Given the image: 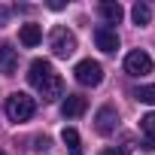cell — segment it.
I'll return each mask as SVG.
<instances>
[{"instance_id":"1","label":"cell","mask_w":155,"mask_h":155,"mask_svg":"<svg viewBox=\"0 0 155 155\" xmlns=\"http://www.w3.org/2000/svg\"><path fill=\"white\" fill-rule=\"evenodd\" d=\"M34 113H37V101H34L31 94L15 91V94L6 97V116H9L12 122H28Z\"/></svg>"},{"instance_id":"2","label":"cell","mask_w":155,"mask_h":155,"mask_svg":"<svg viewBox=\"0 0 155 155\" xmlns=\"http://www.w3.org/2000/svg\"><path fill=\"white\" fill-rule=\"evenodd\" d=\"M73 76H76V82L79 85H101L104 82V67L97 64V61H91V58H82L79 64L73 67Z\"/></svg>"},{"instance_id":"3","label":"cell","mask_w":155,"mask_h":155,"mask_svg":"<svg viewBox=\"0 0 155 155\" xmlns=\"http://www.w3.org/2000/svg\"><path fill=\"white\" fill-rule=\"evenodd\" d=\"M49 46H52L55 58H70V55L76 52V37H73V31H67V28H55L52 37H49Z\"/></svg>"},{"instance_id":"4","label":"cell","mask_w":155,"mask_h":155,"mask_svg":"<svg viewBox=\"0 0 155 155\" xmlns=\"http://www.w3.org/2000/svg\"><path fill=\"white\" fill-rule=\"evenodd\" d=\"M125 73H131V76H146V73H152V58H149V52H143V49L128 52V55H125Z\"/></svg>"},{"instance_id":"5","label":"cell","mask_w":155,"mask_h":155,"mask_svg":"<svg viewBox=\"0 0 155 155\" xmlns=\"http://www.w3.org/2000/svg\"><path fill=\"white\" fill-rule=\"evenodd\" d=\"M37 91H40V97H43V101H58V97H64V79L52 70L46 79L37 85Z\"/></svg>"},{"instance_id":"6","label":"cell","mask_w":155,"mask_h":155,"mask_svg":"<svg viewBox=\"0 0 155 155\" xmlns=\"http://www.w3.org/2000/svg\"><path fill=\"white\" fill-rule=\"evenodd\" d=\"M94 128H97V134L110 137V134L119 128V113H116L113 107H101L97 116H94Z\"/></svg>"},{"instance_id":"7","label":"cell","mask_w":155,"mask_h":155,"mask_svg":"<svg viewBox=\"0 0 155 155\" xmlns=\"http://www.w3.org/2000/svg\"><path fill=\"white\" fill-rule=\"evenodd\" d=\"M85 107H88V101H85L82 94H67V97L61 101V116H64V119H76V116L85 113Z\"/></svg>"},{"instance_id":"8","label":"cell","mask_w":155,"mask_h":155,"mask_svg":"<svg viewBox=\"0 0 155 155\" xmlns=\"http://www.w3.org/2000/svg\"><path fill=\"white\" fill-rule=\"evenodd\" d=\"M18 70V49H12L9 43H0V73L12 76Z\"/></svg>"},{"instance_id":"9","label":"cell","mask_w":155,"mask_h":155,"mask_svg":"<svg viewBox=\"0 0 155 155\" xmlns=\"http://www.w3.org/2000/svg\"><path fill=\"white\" fill-rule=\"evenodd\" d=\"M94 43H97L101 52H116L119 49V34L113 28H97L94 31Z\"/></svg>"},{"instance_id":"10","label":"cell","mask_w":155,"mask_h":155,"mask_svg":"<svg viewBox=\"0 0 155 155\" xmlns=\"http://www.w3.org/2000/svg\"><path fill=\"white\" fill-rule=\"evenodd\" d=\"M97 12H101V18H104L107 25H119V21L125 18V9H122L119 3H113V0H104V3L97 6Z\"/></svg>"},{"instance_id":"11","label":"cell","mask_w":155,"mask_h":155,"mask_svg":"<svg viewBox=\"0 0 155 155\" xmlns=\"http://www.w3.org/2000/svg\"><path fill=\"white\" fill-rule=\"evenodd\" d=\"M49 73H52V64H49L46 58H37V61H31V73H28V79H31V85L37 88Z\"/></svg>"},{"instance_id":"12","label":"cell","mask_w":155,"mask_h":155,"mask_svg":"<svg viewBox=\"0 0 155 155\" xmlns=\"http://www.w3.org/2000/svg\"><path fill=\"white\" fill-rule=\"evenodd\" d=\"M18 40H21V46H28V49L40 46V40H43V31H40V25H21V31H18Z\"/></svg>"},{"instance_id":"13","label":"cell","mask_w":155,"mask_h":155,"mask_svg":"<svg viewBox=\"0 0 155 155\" xmlns=\"http://www.w3.org/2000/svg\"><path fill=\"white\" fill-rule=\"evenodd\" d=\"M61 140L70 149V155H82V140H79V131H76V128H64L61 131Z\"/></svg>"},{"instance_id":"14","label":"cell","mask_w":155,"mask_h":155,"mask_svg":"<svg viewBox=\"0 0 155 155\" xmlns=\"http://www.w3.org/2000/svg\"><path fill=\"white\" fill-rule=\"evenodd\" d=\"M140 131L146 134V149H155V113H146L143 119H140Z\"/></svg>"},{"instance_id":"15","label":"cell","mask_w":155,"mask_h":155,"mask_svg":"<svg viewBox=\"0 0 155 155\" xmlns=\"http://www.w3.org/2000/svg\"><path fill=\"white\" fill-rule=\"evenodd\" d=\"M131 18H134V25H149V18H152V6L149 3H143V0H140V3H134V9H131Z\"/></svg>"},{"instance_id":"16","label":"cell","mask_w":155,"mask_h":155,"mask_svg":"<svg viewBox=\"0 0 155 155\" xmlns=\"http://www.w3.org/2000/svg\"><path fill=\"white\" fill-rule=\"evenodd\" d=\"M134 97L143 101V104H155V85H140V88L134 91Z\"/></svg>"},{"instance_id":"17","label":"cell","mask_w":155,"mask_h":155,"mask_svg":"<svg viewBox=\"0 0 155 155\" xmlns=\"http://www.w3.org/2000/svg\"><path fill=\"white\" fill-rule=\"evenodd\" d=\"M34 149L37 152H49V137H37L34 140Z\"/></svg>"},{"instance_id":"18","label":"cell","mask_w":155,"mask_h":155,"mask_svg":"<svg viewBox=\"0 0 155 155\" xmlns=\"http://www.w3.org/2000/svg\"><path fill=\"white\" fill-rule=\"evenodd\" d=\"M6 18H9V9H3V6H0V28L6 25Z\"/></svg>"},{"instance_id":"19","label":"cell","mask_w":155,"mask_h":155,"mask_svg":"<svg viewBox=\"0 0 155 155\" xmlns=\"http://www.w3.org/2000/svg\"><path fill=\"white\" fill-rule=\"evenodd\" d=\"M101 155H125V149H104Z\"/></svg>"},{"instance_id":"20","label":"cell","mask_w":155,"mask_h":155,"mask_svg":"<svg viewBox=\"0 0 155 155\" xmlns=\"http://www.w3.org/2000/svg\"><path fill=\"white\" fill-rule=\"evenodd\" d=\"M0 155H3V152H0Z\"/></svg>"}]
</instances>
